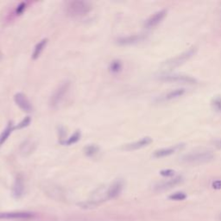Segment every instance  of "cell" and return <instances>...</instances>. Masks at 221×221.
I'll list each match as a JSON object with an SVG mask.
<instances>
[{
  "mask_svg": "<svg viewBox=\"0 0 221 221\" xmlns=\"http://www.w3.org/2000/svg\"><path fill=\"white\" fill-rule=\"evenodd\" d=\"M48 38H43L38 43H36V45L34 48L33 53H32V59L33 60H36L38 59L41 55V54L43 53L44 50V48H46L47 44H48Z\"/></svg>",
  "mask_w": 221,
  "mask_h": 221,
  "instance_id": "obj_16",
  "label": "cell"
},
{
  "mask_svg": "<svg viewBox=\"0 0 221 221\" xmlns=\"http://www.w3.org/2000/svg\"><path fill=\"white\" fill-rule=\"evenodd\" d=\"M183 181V178L181 175H178L174 177L173 179H170L169 181H166V182H162L156 184L155 186V190L159 191V192H162V191L169 190L171 189L174 186H176L179 184H181Z\"/></svg>",
  "mask_w": 221,
  "mask_h": 221,
  "instance_id": "obj_10",
  "label": "cell"
},
{
  "mask_svg": "<svg viewBox=\"0 0 221 221\" xmlns=\"http://www.w3.org/2000/svg\"><path fill=\"white\" fill-rule=\"evenodd\" d=\"M186 89L185 88H177L174 90H171L169 92H167L166 94L162 97L163 101H170V100H176L179 99L186 93Z\"/></svg>",
  "mask_w": 221,
  "mask_h": 221,
  "instance_id": "obj_15",
  "label": "cell"
},
{
  "mask_svg": "<svg viewBox=\"0 0 221 221\" xmlns=\"http://www.w3.org/2000/svg\"><path fill=\"white\" fill-rule=\"evenodd\" d=\"M212 106L215 112L221 113V96H216L212 99Z\"/></svg>",
  "mask_w": 221,
  "mask_h": 221,
  "instance_id": "obj_21",
  "label": "cell"
},
{
  "mask_svg": "<svg viewBox=\"0 0 221 221\" xmlns=\"http://www.w3.org/2000/svg\"><path fill=\"white\" fill-rule=\"evenodd\" d=\"M26 6H27V3H25V2H22L20 5H18V8H17V10H16L17 14H18V15L22 14L23 12L25 10V9H26Z\"/></svg>",
  "mask_w": 221,
  "mask_h": 221,
  "instance_id": "obj_26",
  "label": "cell"
},
{
  "mask_svg": "<svg viewBox=\"0 0 221 221\" xmlns=\"http://www.w3.org/2000/svg\"><path fill=\"white\" fill-rule=\"evenodd\" d=\"M143 39V36L142 35H131L118 38L117 40V43L120 45H130V44L137 43Z\"/></svg>",
  "mask_w": 221,
  "mask_h": 221,
  "instance_id": "obj_14",
  "label": "cell"
},
{
  "mask_svg": "<svg viewBox=\"0 0 221 221\" xmlns=\"http://www.w3.org/2000/svg\"><path fill=\"white\" fill-rule=\"evenodd\" d=\"M24 193V181L22 174H18L15 179L13 186H12V194L14 198L19 199L21 198Z\"/></svg>",
  "mask_w": 221,
  "mask_h": 221,
  "instance_id": "obj_13",
  "label": "cell"
},
{
  "mask_svg": "<svg viewBox=\"0 0 221 221\" xmlns=\"http://www.w3.org/2000/svg\"><path fill=\"white\" fill-rule=\"evenodd\" d=\"M169 199L171 200H175V201H182L186 199V194L183 192H176L169 195Z\"/></svg>",
  "mask_w": 221,
  "mask_h": 221,
  "instance_id": "obj_23",
  "label": "cell"
},
{
  "mask_svg": "<svg viewBox=\"0 0 221 221\" xmlns=\"http://www.w3.org/2000/svg\"><path fill=\"white\" fill-rule=\"evenodd\" d=\"M160 80L164 82H173V83H182V84H196L197 80L190 75L186 74H164L160 77Z\"/></svg>",
  "mask_w": 221,
  "mask_h": 221,
  "instance_id": "obj_5",
  "label": "cell"
},
{
  "mask_svg": "<svg viewBox=\"0 0 221 221\" xmlns=\"http://www.w3.org/2000/svg\"><path fill=\"white\" fill-rule=\"evenodd\" d=\"M124 188V182L122 180H117L109 186L108 190L106 192L107 199H115L121 194Z\"/></svg>",
  "mask_w": 221,
  "mask_h": 221,
  "instance_id": "obj_12",
  "label": "cell"
},
{
  "mask_svg": "<svg viewBox=\"0 0 221 221\" xmlns=\"http://www.w3.org/2000/svg\"><path fill=\"white\" fill-rule=\"evenodd\" d=\"M214 158V154L212 151H199L189 153L182 158V162L187 164H199L212 161Z\"/></svg>",
  "mask_w": 221,
  "mask_h": 221,
  "instance_id": "obj_3",
  "label": "cell"
},
{
  "mask_svg": "<svg viewBox=\"0 0 221 221\" xmlns=\"http://www.w3.org/2000/svg\"><path fill=\"white\" fill-rule=\"evenodd\" d=\"M168 13V10H161L159 11H157L155 14H153L152 16H150L149 18H148L146 20V22L144 23V26L147 29H152L154 27L157 26L159 23H160L165 17L167 16Z\"/></svg>",
  "mask_w": 221,
  "mask_h": 221,
  "instance_id": "obj_8",
  "label": "cell"
},
{
  "mask_svg": "<svg viewBox=\"0 0 221 221\" xmlns=\"http://www.w3.org/2000/svg\"><path fill=\"white\" fill-rule=\"evenodd\" d=\"M151 143V137H144L139 139V140L136 141V142L125 144V145L123 147V149H124L125 150L132 151V150H137V149H142V148L146 147L148 145H149Z\"/></svg>",
  "mask_w": 221,
  "mask_h": 221,
  "instance_id": "obj_11",
  "label": "cell"
},
{
  "mask_svg": "<svg viewBox=\"0 0 221 221\" xmlns=\"http://www.w3.org/2000/svg\"><path fill=\"white\" fill-rule=\"evenodd\" d=\"M215 145H216L217 149H221V139H219V141H217L216 143H215Z\"/></svg>",
  "mask_w": 221,
  "mask_h": 221,
  "instance_id": "obj_28",
  "label": "cell"
},
{
  "mask_svg": "<svg viewBox=\"0 0 221 221\" xmlns=\"http://www.w3.org/2000/svg\"><path fill=\"white\" fill-rule=\"evenodd\" d=\"M14 101L19 108L25 113H31L33 111V106L31 102L27 98V96L23 92H17L14 95Z\"/></svg>",
  "mask_w": 221,
  "mask_h": 221,
  "instance_id": "obj_6",
  "label": "cell"
},
{
  "mask_svg": "<svg viewBox=\"0 0 221 221\" xmlns=\"http://www.w3.org/2000/svg\"><path fill=\"white\" fill-rule=\"evenodd\" d=\"M100 150L99 147L95 145V144H89L85 147L84 149V153L87 156L92 157V156H94L96 154H98V152Z\"/></svg>",
  "mask_w": 221,
  "mask_h": 221,
  "instance_id": "obj_18",
  "label": "cell"
},
{
  "mask_svg": "<svg viewBox=\"0 0 221 221\" xmlns=\"http://www.w3.org/2000/svg\"><path fill=\"white\" fill-rule=\"evenodd\" d=\"M31 122V117H25L19 124H18V125L14 126V130H17V129H18V130H21L23 128H25V127H27L28 125H30Z\"/></svg>",
  "mask_w": 221,
  "mask_h": 221,
  "instance_id": "obj_24",
  "label": "cell"
},
{
  "mask_svg": "<svg viewBox=\"0 0 221 221\" xmlns=\"http://www.w3.org/2000/svg\"><path fill=\"white\" fill-rule=\"evenodd\" d=\"M14 130V125L11 121L8 123V125H6L3 131L0 133V146H2L4 143L7 141V139L9 138V137L11 134V132Z\"/></svg>",
  "mask_w": 221,
  "mask_h": 221,
  "instance_id": "obj_17",
  "label": "cell"
},
{
  "mask_svg": "<svg viewBox=\"0 0 221 221\" xmlns=\"http://www.w3.org/2000/svg\"><path fill=\"white\" fill-rule=\"evenodd\" d=\"M197 49L198 48L196 46H193L186 51L182 52V54H180L176 56L173 57V58L169 59L167 61H165L163 65L168 68H177V67L183 65L185 62H186L188 60H190L191 58L197 52Z\"/></svg>",
  "mask_w": 221,
  "mask_h": 221,
  "instance_id": "obj_2",
  "label": "cell"
},
{
  "mask_svg": "<svg viewBox=\"0 0 221 221\" xmlns=\"http://www.w3.org/2000/svg\"><path fill=\"white\" fill-rule=\"evenodd\" d=\"M212 187L215 190H219L221 189V180H216L212 182Z\"/></svg>",
  "mask_w": 221,
  "mask_h": 221,
  "instance_id": "obj_27",
  "label": "cell"
},
{
  "mask_svg": "<svg viewBox=\"0 0 221 221\" xmlns=\"http://www.w3.org/2000/svg\"><path fill=\"white\" fill-rule=\"evenodd\" d=\"M32 146H33V144H32L31 142H30V141H25V142L21 145L20 151H21V153H22L23 155H24V156L26 155L27 153L30 154V153H31V151H32V149H31Z\"/></svg>",
  "mask_w": 221,
  "mask_h": 221,
  "instance_id": "obj_22",
  "label": "cell"
},
{
  "mask_svg": "<svg viewBox=\"0 0 221 221\" xmlns=\"http://www.w3.org/2000/svg\"><path fill=\"white\" fill-rule=\"evenodd\" d=\"M91 4L87 1L74 0L66 4V12L72 18H80L86 16L91 11Z\"/></svg>",
  "mask_w": 221,
  "mask_h": 221,
  "instance_id": "obj_1",
  "label": "cell"
},
{
  "mask_svg": "<svg viewBox=\"0 0 221 221\" xmlns=\"http://www.w3.org/2000/svg\"><path fill=\"white\" fill-rule=\"evenodd\" d=\"M70 81L64 80L55 88V90L53 92L52 95L49 99V105L51 108H57L59 104H61L65 99L68 92L69 90Z\"/></svg>",
  "mask_w": 221,
  "mask_h": 221,
  "instance_id": "obj_4",
  "label": "cell"
},
{
  "mask_svg": "<svg viewBox=\"0 0 221 221\" xmlns=\"http://www.w3.org/2000/svg\"><path fill=\"white\" fill-rule=\"evenodd\" d=\"M35 217V213L31 212H0V219H29Z\"/></svg>",
  "mask_w": 221,
  "mask_h": 221,
  "instance_id": "obj_9",
  "label": "cell"
},
{
  "mask_svg": "<svg viewBox=\"0 0 221 221\" xmlns=\"http://www.w3.org/2000/svg\"><path fill=\"white\" fill-rule=\"evenodd\" d=\"M110 71L113 73V74H117L119 72H121L122 68H123V65H122V62L118 60H115L113 61L111 65H110Z\"/></svg>",
  "mask_w": 221,
  "mask_h": 221,
  "instance_id": "obj_20",
  "label": "cell"
},
{
  "mask_svg": "<svg viewBox=\"0 0 221 221\" xmlns=\"http://www.w3.org/2000/svg\"><path fill=\"white\" fill-rule=\"evenodd\" d=\"M185 144L184 143H179V144H175L174 146L168 148H162L160 149H157L153 153V157L155 158H162V157H167V156H171L174 154L175 152L182 150V149H184Z\"/></svg>",
  "mask_w": 221,
  "mask_h": 221,
  "instance_id": "obj_7",
  "label": "cell"
},
{
  "mask_svg": "<svg viewBox=\"0 0 221 221\" xmlns=\"http://www.w3.org/2000/svg\"><path fill=\"white\" fill-rule=\"evenodd\" d=\"M80 137H81L80 131L76 130L74 134L71 135L67 139V141H65V143H65L66 145H72V144H74V143H77L79 140L80 139Z\"/></svg>",
  "mask_w": 221,
  "mask_h": 221,
  "instance_id": "obj_19",
  "label": "cell"
},
{
  "mask_svg": "<svg viewBox=\"0 0 221 221\" xmlns=\"http://www.w3.org/2000/svg\"><path fill=\"white\" fill-rule=\"evenodd\" d=\"M160 174L162 176H164V177H171V176H174V171L173 169H162L160 171Z\"/></svg>",
  "mask_w": 221,
  "mask_h": 221,
  "instance_id": "obj_25",
  "label": "cell"
}]
</instances>
